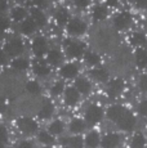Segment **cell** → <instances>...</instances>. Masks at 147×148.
I'll return each instance as SVG.
<instances>
[{"instance_id":"obj_1","label":"cell","mask_w":147,"mask_h":148,"mask_svg":"<svg viewBox=\"0 0 147 148\" xmlns=\"http://www.w3.org/2000/svg\"><path fill=\"white\" fill-rule=\"evenodd\" d=\"M107 117L125 132H131L137 122L135 116L124 106H111L107 110Z\"/></svg>"},{"instance_id":"obj_2","label":"cell","mask_w":147,"mask_h":148,"mask_svg":"<svg viewBox=\"0 0 147 148\" xmlns=\"http://www.w3.org/2000/svg\"><path fill=\"white\" fill-rule=\"evenodd\" d=\"M3 49L8 56V58H17V57H21L23 54L25 42L19 36H12L7 40Z\"/></svg>"},{"instance_id":"obj_3","label":"cell","mask_w":147,"mask_h":148,"mask_svg":"<svg viewBox=\"0 0 147 148\" xmlns=\"http://www.w3.org/2000/svg\"><path fill=\"white\" fill-rule=\"evenodd\" d=\"M63 48L69 58H80L85 53V44L83 41L67 39L63 41Z\"/></svg>"},{"instance_id":"obj_4","label":"cell","mask_w":147,"mask_h":148,"mask_svg":"<svg viewBox=\"0 0 147 148\" xmlns=\"http://www.w3.org/2000/svg\"><path fill=\"white\" fill-rule=\"evenodd\" d=\"M17 127H18V130L23 135L30 136V135H34V134L38 133L39 125L32 117H29V116H22V117H19L18 120H17Z\"/></svg>"},{"instance_id":"obj_5","label":"cell","mask_w":147,"mask_h":148,"mask_svg":"<svg viewBox=\"0 0 147 148\" xmlns=\"http://www.w3.org/2000/svg\"><path fill=\"white\" fill-rule=\"evenodd\" d=\"M67 34L71 36H80L87 31V23L80 18H72L66 25Z\"/></svg>"},{"instance_id":"obj_6","label":"cell","mask_w":147,"mask_h":148,"mask_svg":"<svg viewBox=\"0 0 147 148\" xmlns=\"http://www.w3.org/2000/svg\"><path fill=\"white\" fill-rule=\"evenodd\" d=\"M103 119V110L97 104H90L85 110V121L90 125L98 124Z\"/></svg>"},{"instance_id":"obj_7","label":"cell","mask_w":147,"mask_h":148,"mask_svg":"<svg viewBox=\"0 0 147 148\" xmlns=\"http://www.w3.org/2000/svg\"><path fill=\"white\" fill-rule=\"evenodd\" d=\"M31 50L36 58H43L48 53V41L44 36H36L31 44Z\"/></svg>"},{"instance_id":"obj_8","label":"cell","mask_w":147,"mask_h":148,"mask_svg":"<svg viewBox=\"0 0 147 148\" xmlns=\"http://www.w3.org/2000/svg\"><path fill=\"white\" fill-rule=\"evenodd\" d=\"M133 18H132V14L129 12H121L119 13L117 16L114 17V21H112V23H114V26L116 30H125V28H128L131 26Z\"/></svg>"},{"instance_id":"obj_9","label":"cell","mask_w":147,"mask_h":148,"mask_svg":"<svg viewBox=\"0 0 147 148\" xmlns=\"http://www.w3.org/2000/svg\"><path fill=\"white\" fill-rule=\"evenodd\" d=\"M124 88H125V82L121 79H114L107 85V94L111 98H116L124 92Z\"/></svg>"},{"instance_id":"obj_10","label":"cell","mask_w":147,"mask_h":148,"mask_svg":"<svg viewBox=\"0 0 147 148\" xmlns=\"http://www.w3.org/2000/svg\"><path fill=\"white\" fill-rule=\"evenodd\" d=\"M32 72L38 77H47L50 75V67L45 61H43L41 58H38L32 63Z\"/></svg>"},{"instance_id":"obj_11","label":"cell","mask_w":147,"mask_h":148,"mask_svg":"<svg viewBox=\"0 0 147 148\" xmlns=\"http://www.w3.org/2000/svg\"><path fill=\"white\" fill-rule=\"evenodd\" d=\"M53 113H54V104H53V102L50 99H44L38 111L39 119L40 120H47V119L52 117Z\"/></svg>"},{"instance_id":"obj_12","label":"cell","mask_w":147,"mask_h":148,"mask_svg":"<svg viewBox=\"0 0 147 148\" xmlns=\"http://www.w3.org/2000/svg\"><path fill=\"white\" fill-rule=\"evenodd\" d=\"M63 95H65V104L69 107H72L75 106L76 103L79 102V99H80V93L76 90L75 86H69L65 89L63 92Z\"/></svg>"},{"instance_id":"obj_13","label":"cell","mask_w":147,"mask_h":148,"mask_svg":"<svg viewBox=\"0 0 147 148\" xmlns=\"http://www.w3.org/2000/svg\"><path fill=\"white\" fill-rule=\"evenodd\" d=\"M79 73V64L78 63H66L61 67L59 70V75L63 79L69 80V79H74L76 77V75Z\"/></svg>"},{"instance_id":"obj_14","label":"cell","mask_w":147,"mask_h":148,"mask_svg":"<svg viewBox=\"0 0 147 148\" xmlns=\"http://www.w3.org/2000/svg\"><path fill=\"white\" fill-rule=\"evenodd\" d=\"M38 30V26L34 22V19L31 17H27L26 19H23L22 22H19V32L25 36H30L32 35L35 31Z\"/></svg>"},{"instance_id":"obj_15","label":"cell","mask_w":147,"mask_h":148,"mask_svg":"<svg viewBox=\"0 0 147 148\" xmlns=\"http://www.w3.org/2000/svg\"><path fill=\"white\" fill-rule=\"evenodd\" d=\"M63 61V53L59 49H50L47 53V63L50 66H59Z\"/></svg>"},{"instance_id":"obj_16","label":"cell","mask_w":147,"mask_h":148,"mask_svg":"<svg viewBox=\"0 0 147 148\" xmlns=\"http://www.w3.org/2000/svg\"><path fill=\"white\" fill-rule=\"evenodd\" d=\"M120 143V135L116 133H110L106 134L101 140V146L103 148H116Z\"/></svg>"},{"instance_id":"obj_17","label":"cell","mask_w":147,"mask_h":148,"mask_svg":"<svg viewBox=\"0 0 147 148\" xmlns=\"http://www.w3.org/2000/svg\"><path fill=\"white\" fill-rule=\"evenodd\" d=\"M30 12H31V16H30V17L34 19V22L36 23L38 28H43L45 25H47L48 18H47L45 13H44L41 9H38V8H32Z\"/></svg>"},{"instance_id":"obj_18","label":"cell","mask_w":147,"mask_h":148,"mask_svg":"<svg viewBox=\"0 0 147 148\" xmlns=\"http://www.w3.org/2000/svg\"><path fill=\"white\" fill-rule=\"evenodd\" d=\"M27 17H29V12H27V9L23 7L17 5V7H14L10 10V18H12V21L17 22V23L22 22L23 19H26Z\"/></svg>"},{"instance_id":"obj_19","label":"cell","mask_w":147,"mask_h":148,"mask_svg":"<svg viewBox=\"0 0 147 148\" xmlns=\"http://www.w3.org/2000/svg\"><path fill=\"white\" fill-rule=\"evenodd\" d=\"M10 64H12L13 70L18 71V72H23V71H26L30 67V61L21 56V57H17V58H13Z\"/></svg>"},{"instance_id":"obj_20","label":"cell","mask_w":147,"mask_h":148,"mask_svg":"<svg viewBox=\"0 0 147 148\" xmlns=\"http://www.w3.org/2000/svg\"><path fill=\"white\" fill-rule=\"evenodd\" d=\"M89 75H90V77H92L93 80H95L98 82H106L107 79H109V72H107L104 68H101V67H97V68L90 70Z\"/></svg>"},{"instance_id":"obj_21","label":"cell","mask_w":147,"mask_h":148,"mask_svg":"<svg viewBox=\"0 0 147 148\" xmlns=\"http://www.w3.org/2000/svg\"><path fill=\"white\" fill-rule=\"evenodd\" d=\"M61 143L65 147L70 148H83L84 147V140L81 136H71V138H63L61 139Z\"/></svg>"},{"instance_id":"obj_22","label":"cell","mask_w":147,"mask_h":148,"mask_svg":"<svg viewBox=\"0 0 147 148\" xmlns=\"http://www.w3.org/2000/svg\"><path fill=\"white\" fill-rule=\"evenodd\" d=\"M74 85H75L76 90L79 93H81V94H88L90 92V89H92V85H90L89 80L85 77H78L75 80V84Z\"/></svg>"},{"instance_id":"obj_23","label":"cell","mask_w":147,"mask_h":148,"mask_svg":"<svg viewBox=\"0 0 147 148\" xmlns=\"http://www.w3.org/2000/svg\"><path fill=\"white\" fill-rule=\"evenodd\" d=\"M54 19L59 26H66L67 22L70 21V13L66 8H58L54 14Z\"/></svg>"},{"instance_id":"obj_24","label":"cell","mask_w":147,"mask_h":148,"mask_svg":"<svg viewBox=\"0 0 147 148\" xmlns=\"http://www.w3.org/2000/svg\"><path fill=\"white\" fill-rule=\"evenodd\" d=\"M134 57L138 68H145L147 66V50L145 48H138L134 53Z\"/></svg>"},{"instance_id":"obj_25","label":"cell","mask_w":147,"mask_h":148,"mask_svg":"<svg viewBox=\"0 0 147 148\" xmlns=\"http://www.w3.org/2000/svg\"><path fill=\"white\" fill-rule=\"evenodd\" d=\"M69 126H70V132H71L72 134L78 135L85 130L87 125H85V121L81 120V119H72Z\"/></svg>"},{"instance_id":"obj_26","label":"cell","mask_w":147,"mask_h":148,"mask_svg":"<svg viewBox=\"0 0 147 148\" xmlns=\"http://www.w3.org/2000/svg\"><path fill=\"white\" fill-rule=\"evenodd\" d=\"M107 17V8L104 5H95L93 8V12H92V18L94 22H100L103 21L104 18Z\"/></svg>"},{"instance_id":"obj_27","label":"cell","mask_w":147,"mask_h":148,"mask_svg":"<svg viewBox=\"0 0 147 148\" xmlns=\"http://www.w3.org/2000/svg\"><path fill=\"white\" fill-rule=\"evenodd\" d=\"M129 40H131V44L133 47H137V48H143L147 44V38L145 34L142 32H134Z\"/></svg>"},{"instance_id":"obj_28","label":"cell","mask_w":147,"mask_h":148,"mask_svg":"<svg viewBox=\"0 0 147 148\" xmlns=\"http://www.w3.org/2000/svg\"><path fill=\"white\" fill-rule=\"evenodd\" d=\"M63 130H65V124H63V121H61V120L52 121L49 124V126H48V132H49L52 135L62 134V133H63Z\"/></svg>"},{"instance_id":"obj_29","label":"cell","mask_w":147,"mask_h":148,"mask_svg":"<svg viewBox=\"0 0 147 148\" xmlns=\"http://www.w3.org/2000/svg\"><path fill=\"white\" fill-rule=\"evenodd\" d=\"M25 86H26V92L29 93L30 95H32V97H36V95H39V94L41 93V86H40V84H39L38 81H35V80L27 81Z\"/></svg>"},{"instance_id":"obj_30","label":"cell","mask_w":147,"mask_h":148,"mask_svg":"<svg viewBox=\"0 0 147 148\" xmlns=\"http://www.w3.org/2000/svg\"><path fill=\"white\" fill-rule=\"evenodd\" d=\"M84 143L87 144V147L89 148H95L98 146V144L101 143V139H100V134H98L97 132H90L88 135H87L85 140H84Z\"/></svg>"},{"instance_id":"obj_31","label":"cell","mask_w":147,"mask_h":148,"mask_svg":"<svg viewBox=\"0 0 147 148\" xmlns=\"http://www.w3.org/2000/svg\"><path fill=\"white\" fill-rule=\"evenodd\" d=\"M84 59L89 66H98L101 63V57L100 54L94 52H85L84 53Z\"/></svg>"},{"instance_id":"obj_32","label":"cell","mask_w":147,"mask_h":148,"mask_svg":"<svg viewBox=\"0 0 147 148\" xmlns=\"http://www.w3.org/2000/svg\"><path fill=\"white\" fill-rule=\"evenodd\" d=\"M38 140L44 146H52L54 144V138L49 132H40L38 133Z\"/></svg>"},{"instance_id":"obj_33","label":"cell","mask_w":147,"mask_h":148,"mask_svg":"<svg viewBox=\"0 0 147 148\" xmlns=\"http://www.w3.org/2000/svg\"><path fill=\"white\" fill-rule=\"evenodd\" d=\"M146 146V138L142 133H137L133 136L131 142V148H145Z\"/></svg>"},{"instance_id":"obj_34","label":"cell","mask_w":147,"mask_h":148,"mask_svg":"<svg viewBox=\"0 0 147 148\" xmlns=\"http://www.w3.org/2000/svg\"><path fill=\"white\" fill-rule=\"evenodd\" d=\"M63 92H65V82L63 81L54 82V84L52 85V88H50V94H52L53 97L61 95Z\"/></svg>"},{"instance_id":"obj_35","label":"cell","mask_w":147,"mask_h":148,"mask_svg":"<svg viewBox=\"0 0 147 148\" xmlns=\"http://www.w3.org/2000/svg\"><path fill=\"white\" fill-rule=\"evenodd\" d=\"M9 26H10L9 18L7 16H4V14H0V35L7 32L9 30Z\"/></svg>"},{"instance_id":"obj_36","label":"cell","mask_w":147,"mask_h":148,"mask_svg":"<svg viewBox=\"0 0 147 148\" xmlns=\"http://www.w3.org/2000/svg\"><path fill=\"white\" fill-rule=\"evenodd\" d=\"M8 139H9V135H8V130L5 126H0V144H7Z\"/></svg>"},{"instance_id":"obj_37","label":"cell","mask_w":147,"mask_h":148,"mask_svg":"<svg viewBox=\"0 0 147 148\" xmlns=\"http://www.w3.org/2000/svg\"><path fill=\"white\" fill-rule=\"evenodd\" d=\"M34 4V7L38 8V9H45V8H48V5H49V0H31Z\"/></svg>"},{"instance_id":"obj_38","label":"cell","mask_w":147,"mask_h":148,"mask_svg":"<svg viewBox=\"0 0 147 148\" xmlns=\"http://www.w3.org/2000/svg\"><path fill=\"white\" fill-rule=\"evenodd\" d=\"M72 3L76 8H79V9H85V8L89 7L90 0H72Z\"/></svg>"},{"instance_id":"obj_39","label":"cell","mask_w":147,"mask_h":148,"mask_svg":"<svg viewBox=\"0 0 147 148\" xmlns=\"http://www.w3.org/2000/svg\"><path fill=\"white\" fill-rule=\"evenodd\" d=\"M138 113L147 117V99L142 101L139 104H138Z\"/></svg>"},{"instance_id":"obj_40","label":"cell","mask_w":147,"mask_h":148,"mask_svg":"<svg viewBox=\"0 0 147 148\" xmlns=\"http://www.w3.org/2000/svg\"><path fill=\"white\" fill-rule=\"evenodd\" d=\"M138 85H139V89L142 92H147V75H142L138 80Z\"/></svg>"},{"instance_id":"obj_41","label":"cell","mask_w":147,"mask_h":148,"mask_svg":"<svg viewBox=\"0 0 147 148\" xmlns=\"http://www.w3.org/2000/svg\"><path fill=\"white\" fill-rule=\"evenodd\" d=\"M8 110V103H7V97H4L0 93V113H4Z\"/></svg>"},{"instance_id":"obj_42","label":"cell","mask_w":147,"mask_h":148,"mask_svg":"<svg viewBox=\"0 0 147 148\" xmlns=\"http://www.w3.org/2000/svg\"><path fill=\"white\" fill-rule=\"evenodd\" d=\"M8 62H9V58H8V56L5 54L4 49L0 48V66H4V64H7Z\"/></svg>"},{"instance_id":"obj_43","label":"cell","mask_w":147,"mask_h":148,"mask_svg":"<svg viewBox=\"0 0 147 148\" xmlns=\"http://www.w3.org/2000/svg\"><path fill=\"white\" fill-rule=\"evenodd\" d=\"M17 148H34V144H32V142L23 139V140H21L17 144Z\"/></svg>"},{"instance_id":"obj_44","label":"cell","mask_w":147,"mask_h":148,"mask_svg":"<svg viewBox=\"0 0 147 148\" xmlns=\"http://www.w3.org/2000/svg\"><path fill=\"white\" fill-rule=\"evenodd\" d=\"M8 10V0H0V14H4Z\"/></svg>"},{"instance_id":"obj_45","label":"cell","mask_w":147,"mask_h":148,"mask_svg":"<svg viewBox=\"0 0 147 148\" xmlns=\"http://www.w3.org/2000/svg\"><path fill=\"white\" fill-rule=\"evenodd\" d=\"M135 5L138 8H142V9L147 10V0H135Z\"/></svg>"},{"instance_id":"obj_46","label":"cell","mask_w":147,"mask_h":148,"mask_svg":"<svg viewBox=\"0 0 147 148\" xmlns=\"http://www.w3.org/2000/svg\"><path fill=\"white\" fill-rule=\"evenodd\" d=\"M106 3H107V5L109 7H117V0H106Z\"/></svg>"},{"instance_id":"obj_47","label":"cell","mask_w":147,"mask_h":148,"mask_svg":"<svg viewBox=\"0 0 147 148\" xmlns=\"http://www.w3.org/2000/svg\"><path fill=\"white\" fill-rule=\"evenodd\" d=\"M0 148H5V146L4 144H0Z\"/></svg>"},{"instance_id":"obj_48","label":"cell","mask_w":147,"mask_h":148,"mask_svg":"<svg viewBox=\"0 0 147 148\" xmlns=\"http://www.w3.org/2000/svg\"><path fill=\"white\" fill-rule=\"evenodd\" d=\"M16 1H21V0H16Z\"/></svg>"},{"instance_id":"obj_49","label":"cell","mask_w":147,"mask_h":148,"mask_svg":"<svg viewBox=\"0 0 147 148\" xmlns=\"http://www.w3.org/2000/svg\"><path fill=\"white\" fill-rule=\"evenodd\" d=\"M65 148H70V147H65Z\"/></svg>"},{"instance_id":"obj_50","label":"cell","mask_w":147,"mask_h":148,"mask_svg":"<svg viewBox=\"0 0 147 148\" xmlns=\"http://www.w3.org/2000/svg\"><path fill=\"white\" fill-rule=\"evenodd\" d=\"M0 126H1V124H0Z\"/></svg>"}]
</instances>
